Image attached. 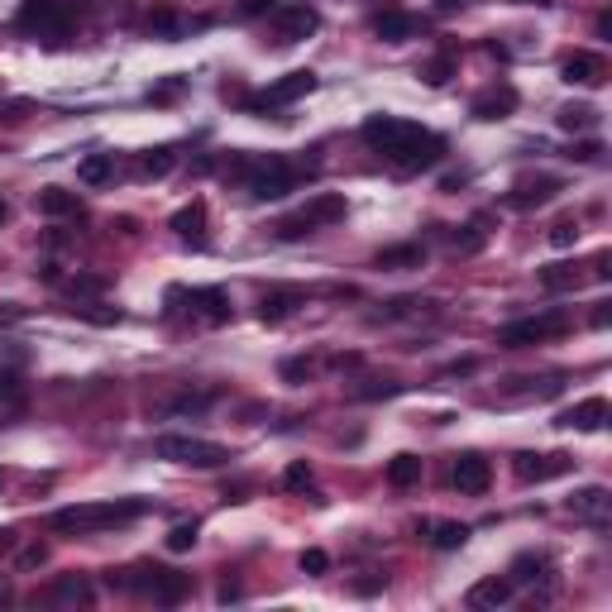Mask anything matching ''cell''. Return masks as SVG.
<instances>
[{"mask_svg":"<svg viewBox=\"0 0 612 612\" xmlns=\"http://www.w3.org/2000/svg\"><path fill=\"white\" fill-rule=\"evenodd\" d=\"M316 29H321V10L306 5V0H297V5H273V10H268V34H273L278 48L302 44Z\"/></svg>","mask_w":612,"mask_h":612,"instance_id":"cell-8","label":"cell"},{"mask_svg":"<svg viewBox=\"0 0 612 612\" xmlns=\"http://www.w3.org/2000/svg\"><path fill=\"white\" fill-rule=\"evenodd\" d=\"M311 483H316V474H311V464H306V459H297V464H287V469H283V488H287V493H306Z\"/></svg>","mask_w":612,"mask_h":612,"instance_id":"cell-37","label":"cell"},{"mask_svg":"<svg viewBox=\"0 0 612 612\" xmlns=\"http://www.w3.org/2000/svg\"><path fill=\"white\" fill-rule=\"evenodd\" d=\"M450 244H455V254H479L483 244H488V230H479V220H469V225H459L455 235H450Z\"/></svg>","mask_w":612,"mask_h":612,"instance_id":"cell-35","label":"cell"},{"mask_svg":"<svg viewBox=\"0 0 612 612\" xmlns=\"http://www.w3.org/2000/svg\"><path fill=\"white\" fill-rule=\"evenodd\" d=\"M48 565V546L44 541H29V546L15 555V569H44Z\"/></svg>","mask_w":612,"mask_h":612,"instance_id":"cell-42","label":"cell"},{"mask_svg":"<svg viewBox=\"0 0 612 612\" xmlns=\"http://www.w3.org/2000/svg\"><path fill=\"white\" fill-rule=\"evenodd\" d=\"M589 268H593V278H598V283H608V278H612V254H608V249H598Z\"/></svg>","mask_w":612,"mask_h":612,"instance_id":"cell-48","label":"cell"},{"mask_svg":"<svg viewBox=\"0 0 612 612\" xmlns=\"http://www.w3.org/2000/svg\"><path fill=\"white\" fill-rule=\"evenodd\" d=\"M216 397H220V393H211V388H206V393H177L173 402L163 407V412H168V416H197V412H206V407H211Z\"/></svg>","mask_w":612,"mask_h":612,"instance_id":"cell-32","label":"cell"},{"mask_svg":"<svg viewBox=\"0 0 612 612\" xmlns=\"http://www.w3.org/2000/svg\"><path fill=\"white\" fill-rule=\"evenodd\" d=\"M297 565H302V574H326V569H330V555L311 546V550H302V560H297Z\"/></svg>","mask_w":612,"mask_h":612,"instance_id":"cell-44","label":"cell"},{"mask_svg":"<svg viewBox=\"0 0 612 612\" xmlns=\"http://www.w3.org/2000/svg\"><path fill=\"white\" fill-rule=\"evenodd\" d=\"M364 144L373 153H383V163H393L397 173H426L445 158V139L431 130H421L416 120L402 115H369L364 120Z\"/></svg>","mask_w":612,"mask_h":612,"instance_id":"cell-1","label":"cell"},{"mask_svg":"<svg viewBox=\"0 0 612 612\" xmlns=\"http://www.w3.org/2000/svg\"><path fill=\"white\" fill-rule=\"evenodd\" d=\"M569 158H574V163H598V158H603V144H598V139H584V144L569 149Z\"/></svg>","mask_w":612,"mask_h":612,"instance_id":"cell-46","label":"cell"},{"mask_svg":"<svg viewBox=\"0 0 612 612\" xmlns=\"http://www.w3.org/2000/svg\"><path fill=\"white\" fill-rule=\"evenodd\" d=\"M168 230H173L182 244H197L201 249V244H206V201L192 197L187 206H177L173 220H168Z\"/></svg>","mask_w":612,"mask_h":612,"instance_id":"cell-20","label":"cell"},{"mask_svg":"<svg viewBox=\"0 0 612 612\" xmlns=\"http://www.w3.org/2000/svg\"><path fill=\"white\" fill-rule=\"evenodd\" d=\"M0 488H5V474H0Z\"/></svg>","mask_w":612,"mask_h":612,"instance_id":"cell-55","label":"cell"},{"mask_svg":"<svg viewBox=\"0 0 612 612\" xmlns=\"http://www.w3.org/2000/svg\"><path fill=\"white\" fill-rule=\"evenodd\" d=\"M522 5H550V0H522Z\"/></svg>","mask_w":612,"mask_h":612,"instance_id":"cell-54","label":"cell"},{"mask_svg":"<svg viewBox=\"0 0 612 612\" xmlns=\"http://www.w3.org/2000/svg\"><path fill=\"white\" fill-rule=\"evenodd\" d=\"M34 206H39V216H53V220H63V216L82 220L87 216L82 197H77V192H67V187H44V192L34 197Z\"/></svg>","mask_w":612,"mask_h":612,"instance_id":"cell-24","label":"cell"},{"mask_svg":"<svg viewBox=\"0 0 612 612\" xmlns=\"http://www.w3.org/2000/svg\"><path fill=\"white\" fill-rule=\"evenodd\" d=\"M20 34L39 39L48 48H63L77 29V0H20Z\"/></svg>","mask_w":612,"mask_h":612,"instance_id":"cell-4","label":"cell"},{"mask_svg":"<svg viewBox=\"0 0 612 612\" xmlns=\"http://www.w3.org/2000/svg\"><path fill=\"white\" fill-rule=\"evenodd\" d=\"M560 177H550V173H536V177H522L512 192H507V206L512 211H536V206H550V201L560 197Z\"/></svg>","mask_w":612,"mask_h":612,"instance_id":"cell-12","label":"cell"},{"mask_svg":"<svg viewBox=\"0 0 612 612\" xmlns=\"http://www.w3.org/2000/svg\"><path fill=\"white\" fill-rule=\"evenodd\" d=\"M48 603H53V608H91V603H96V589H91V579H82V574H58V579L48 584Z\"/></svg>","mask_w":612,"mask_h":612,"instance_id":"cell-19","label":"cell"},{"mask_svg":"<svg viewBox=\"0 0 612 612\" xmlns=\"http://www.w3.org/2000/svg\"><path fill=\"white\" fill-rule=\"evenodd\" d=\"M230 598H240V584H230V579H225V584H220V603H230Z\"/></svg>","mask_w":612,"mask_h":612,"instance_id":"cell-51","label":"cell"},{"mask_svg":"<svg viewBox=\"0 0 612 612\" xmlns=\"http://www.w3.org/2000/svg\"><path fill=\"white\" fill-rule=\"evenodd\" d=\"M560 77H565L569 87H603L608 82V58L579 48V53H569L565 63H560Z\"/></svg>","mask_w":612,"mask_h":612,"instance_id":"cell-13","label":"cell"},{"mask_svg":"<svg viewBox=\"0 0 612 612\" xmlns=\"http://www.w3.org/2000/svg\"><path fill=\"white\" fill-rule=\"evenodd\" d=\"M512 110H517V87H512V82H498V87H488V91H479V96H474L469 115L493 125V120H507Z\"/></svg>","mask_w":612,"mask_h":612,"instance_id":"cell-17","label":"cell"},{"mask_svg":"<svg viewBox=\"0 0 612 612\" xmlns=\"http://www.w3.org/2000/svg\"><path fill=\"white\" fill-rule=\"evenodd\" d=\"M273 235L292 244V240H306V235H316V230H311L302 216H287V220H278V225H273Z\"/></svg>","mask_w":612,"mask_h":612,"instance_id":"cell-41","label":"cell"},{"mask_svg":"<svg viewBox=\"0 0 612 612\" xmlns=\"http://www.w3.org/2000/svg\"><path fill=\"white\" fill-rule=\"evenodd\" d=\"M569 330V316L565 311H541V316H517V321H507L498 326V345L503 350H531V345H546L555 335H565Z\"/></svg>","mask_w":612,"mask_h":612,"instance_id":"cell-6","label":"cell"},{"mask_svg":"<svg viewBox=\"0 0 612 612\" xmlns=\"http://www.w3.org/2000/svg\"><path fill=\"white\" fill-rule=\"evenodd\" d=\"M550 244H555V249H569V244H579V220H574V216L555 220V225H550Z\"/></svg>","mask_w":612,"mask_h":612,"instance_id":"cell-39","label":"cell"},{"mask_svg":"<svg viewBox=\"0 0 612 612\" xmlns=\"http://www.w3.org/2000/svg\"><path fill=\"white\" fill-rule=\"evenodd\" d=\"M421 263H426V244H393V249L373 254V268H383V273H407V268H421Z\"/></svg>","mask_w":612,"mask_h":612,"instance_id":"cell-25","label":"cell"},{"mask_svg":"<svg viewBox=\"0 0 612 612\" xmlns=\"http://www.w3.org/2000/svg\"><path fill=\"white\" fill-rule=\"evenodd\" d=\"M421 474H426L421 455H393L388 459V483H393V488H412V483H421Z\"/></svg>","mask_w":612,"mask_h":612,"instance_id":"cell-29","label":"cell"},{"mask_svg":"<svg viewBox=\"0 0 612 612\" xmlns=\"http://www.w3.org/2000/svg\"><path fill=\"white\" fill-rule=\"evenodd\" d=\"M153 450H158V459H173V464H187V469H220L230 459L225 445L201 440V436H158Z\"/></svg>","mask_w":612,"mask_h":612,"instance_id":"cell-7","label":"cell"},{"mask_svg":"<svg viewBox=\"0 0 612 612\" xmlns=\"http://www.w3.org/2000/svg\"><path fill=\"white\" fill-rule=\"evenodd\" d=\"M402 393V383H393V378H383V383H373V388H354V397L359 402H373V397H397Z\"/></svg>","mask_w":612,"mask_h":612,"instance_id":"cell-43","label":"cell"},{"mask_svg":"<svg viewBox=\"0 0 612 612\" xmlns=\"http://www.w3.org/2000/svg\"><path fill=\"white\" fill-rule=\"evenodd\" d=\"M182 87H187V77H168L163 87H153V91H149V101H173V96H177Z\"/></svg>","mask_w":612,"mask_h":612,"instance_id":"cell-47","label":"cell"},{"mask_svg":"<svg viewBox=\"0 0 612 612\" xmlns=\"http://www.w3.org/2000/svg\"><path fill=\"white\" fill-rule=\"evenodd\" d=\"M612 321V302H598L593 306V326H608Z\"/></svg>","mask_w":612,"mask_h":612,"instance_id":"cell-49","label":"cell"},{"mask_svg":"<svg viewBox=\"0 0 612 612\" xmlns=\"http://www.w3.org/2000/svg\"><path fill=\"white\" fill-rule=\"evenodd\" d=\"M5 216H10V206H5V197H0V225H5Z\"/></svg>","mask_w":612,"mask_h":612,"instance_id":"cell-53","label":"cell"},{"mask_svg":"<svg viewBox=\"0 0 612 612\" xmlns=\"http://www.w3.org/2000/svg\"><path fill=\"white\" fill-rule=\"evenodd\" d=\"M383 589V574H378V579H359V584H354V593H378Z\"/></svg>","mask_w":612,"mask_h":612,"instance_id":"cell-50","label":"cell"},{"mask_svg":"<svg viewBox=\"0 0 612 612\" xmlns=\"http://www.w3.org/2000/svg\"><path fill=\"white\" fill-rule=\"evenodd\" d=\"M512 593H517V584H512V579L488 574V579H479V584H469L464 603H469V608H507V603H512Z\"/></svg>","mask_w":612,"mask_h":612,"instance_id":"cell-23","label":"cell"},{"mask_svg":"<svg viewBox=\"0 0 612 612\" xmlns=\"http://www.w3.org/2000/svg\"><path fill=\"white\" fill-rule=\"evenodd\" d=\"M555 120H560V130H569V134L574 130H598V110L584 106V101H579V106H565Z\"/></svg>","mask_w":612,"mask_h":612,"instance_id":"cell-33","label":"cell"},{"mask_svg":"<svg viewBox=\"0 0 612 612\" xmlns=\"http://www.w3.org/2000/svg\"><path fill=\"white\" fill-rule=\"evenodd\" d=\"M450 77H455V53H450V48L421 63V82H426V87H445Z\"/></svg>","mask_w":612,"mask_h":612,"instance_id":"cell-30","label":"cell"},{"mask_svg":"<svg viewBox=\"0 0 612 612\" xmlns=\"http://www.w3.org/2000/svg\"><path fill=\"white\" fill-rule=\"evenodd\" d=\"M569 469H574V459L560 455V450H550V455H536V450H522V455H512V474H517L522 483L565 479Z\"/></svg>","mask_w":612,"mask_h":612,"instance_id":"cell-11","label":"cell"},{"mask_svg":"<svg viewBox=\"0 0 612 612\" xmlns=\"http://www.w3.org/2000/svg\"><path fill=\"white\" fill-rule=\"evenodd\" d=\"M297 216H302L311 230H326V225H340V220L350 216V201L340 197V192H316V197L306 201Z\"/></svg>","mask_w":612,"mask_h":612,"instance_id":"cell-18","label":"cell"},{"mask_svg":"<svg viewBox=\"0 0 612 612\" xmlns=\"http://www.w3.org/2000/svg\"><path fill=\"white\" fill-rule=\"evenodd\" d=\"M297 306H306L302 287H273V292H263L259 297V321L263 326H278V321H287Z\"/></svg>","mask_w":612,"mask_h":612,"instance_id":"cell-22","label":"cell"},{"mask_svg":"<svg viewBox=\"0 0 612 612\" xmlns=\"http://www.w3.org/2000/svg\"><path fill=\"white\" fill-rule=\"evenodd\" d=\"M149 512L144 498H120V503H77V507H58L48 517V531L58 536H96V531H115V526H130Z\"/></svg>","mask_w":612,"mask_h":612,"instance_id":"cell-3","label":"cell"},{"mask_svg":"<svg viewBox=\"0 0 612 612\" xmlns=\"http://www.w3.org/2000/svg\"><path fill=\"white\" fill-rule=\"evenodd\" d=\"M440 10H455V5H464V0H436Z\"/></svg>","mask_w":612,"mask_h":612,"instance_id":"cell-52","label":"cell"},{"mask_svg":"<svg viewBox=\"0 0 612 612\" xmlns=\"http://www.w3.org/2000/svg\"><path fill=\"white\" fill-rule=\"evenodd\" d=\"M230 173L244 182V192L254 201H283L287 192H297L302 177L316 173V163H292L287 153H263V158H235Z\"/></svg>","mask_w":612,"mask_h":612,"instance_id":"cell-2","label":"cell"},{"mask_svg":"<svg viewBox=\"0 0 612 612\" xmlns=\"http://www.w3.org/2000/svg\"><path fill=\"white\" fill-rule=\"evenodd\" d=\"M67 292L72 297H96V292H106V278L101 273H77V278H67Z\"/></svg>","mask_w":612,"mask_h":612,"instance_id":"cell-38","label":"cell"},{"mask_svg":"<svg viewBox=\"0 0 612 612\" xmlns=\"http://www.w3.org/2000/svg\"><path fill=\"white\" fill-rule=\"evenodd\" d=\"M110 584H120V589H130V593H144L158 608H177V603L192 598V574L168 569V565H134L130 574H120V579L110 574Z\"/></svg>","mask_w":612,"mask_h":612,"instance_id":"cell-5","label":"cell"},{"mask_svg":"<svg viewBox=\"0 0 612 612\" xmlns=\"http://www.w3.org/2000/svg\"><path fill=\"white\" fill-rule=\"evenodd\" d=\"M608 416H612L608 397H584V402H574V407L555 416V426H565V431H603Z\"/></svg>","mask_w":612,"mask_h":612,"instance_id":"cell-15","label":"cell"},{"mask_svg":"<svg viewBox=\"0 0 612 612\" xmlns=\"http://www.w3.org/2000/svg\"><path fill=\"white\" fill-rule=\"evenodd\" d=\"M311 91H316V72H311V67H297V72L278 77L268 91H259V96H240V101L249 110H268V115H278L283 106L302 101V96H311Z\"/></svg>","mask_w":612,"mask_h":612,"instance_id":"cell-9","label":"cell"},{"mask_svg":"<svg viewBox=\"0 0 612 612\" xmlns=\"http://www.w3.org/2000/svg\"><path fill=\"white\" fill-rule=\"evenodd\" d=\"M197 541H201V522H177L173 531H168V550H173V555H187Z\"/></svg>","mask_w":612,"mask_h":612,"instance_id":"cell-36","label":"cell"},{"mask_svg":"<svg viewBox=\"0 0 612 612\" xmlns=\"http://www.w3.org/2000/svg\"><path fill=\"white\" fill-rule=\"evenodd\" d=\"M373 34L383 44H407L416 34H426V20L421 15H407V10H378L373 15Z\"/></svg>","mask_w":612,"mask_h":612,"instance_id":"cell-16","label":"cell"},{"mask_svg":"<svg viewBox=\"0 0 612 612\" xmlns=\"http://www.w3.org/2000/svg\"><path fill=\"white\" fill-rule=\"evenodd\" d=\"M512 584H550V560L546 555H517L512 560Z\"/></svg>","mask_w":612,"mask_h":612,"instance_id":"cell-27","label":"cell"},{"mask_svg":"<svg viewBox=\"0 0 612 612\" xmlns=\"http://www.w3.org/2000/svg\"><path fill=\"white\" fill-rule=\"evenodd\" d=\"M110 177H115V153H87L77 163V182H87V187H106Z\"/></svg>","mask_w":612,"mask_h":612,"instance_id":"cell-26","label":"cell"},{"mask_svg":"<svg viewBox=\"0 0 612 612\" xmlns=\"http://www.w3.org/2000/svg\"><path fill=\"white\" fill-rule=\"evenodd\" d=\"M426 531H431V546L436 550H459L469 541V526L464 522H436V526H426Z\"/></svg>","mask_w":612,"mask_h":612,"instance_id":"cell-31","label":"cell"},{"mask_svg":"<svg viewBox=\"0 0 612 612\" xmlns=\"http://www.w3.org/2000/svg\"><path fill=\"white\" fill-rule=\"evenodd\" d=\"M283 378L297 388V383H306L311 378V359H283Z\"/></svg>","mask_w":612,"mask_h":612,"instance_id":"cell-45","label":"cell"},{"mask_svg":"<svg viewBox=\"0 0 612 612\" xmlns=\"http://www.w3.org/2000/svg\"><path fill=\"white\" fill-rule=\"evenodd\" d=\"M182 29H187V24L177 20L173 10H158V15H149V34H163V39H177Z\"/></svg>","mask_w":612,"mask_h":612,"instance_id":"cell-40","label":"cell"},{"mask_svg":"<svg viewBox=\"0 0 612 612\" xmlns=\"http://www.w3.org/2000/svg\"><path fill=\"white\" fill-rule=\"evenodd\" d=\"M579 283H584L579 263H550V268H541V287L546 292H574Z\"/></svg>","mask_w":612,"mask_h":612,"instance_id":"cell-28","label":"cell"},{"mask_svg":"<svg viewBox=\"0 0 612 612\" xmlns=\"http://www.w3.org/2000/svg\"><path fill=\"white\" fill-rule=\"evenodd\" d=\"M569 512H574L579 522L603 526L608 522V512H612V493L603 488V483H589V488H579V493L569 498Z\"/></svg>","mask_w":612,"mask_h":612,"instance_id":"cell-21","label":"cell"},{"mask_svg":"<svg viewBox=\"0 0 612 612\" xmlns=\"http://www.w3.org/2000/svg\"><path fill=\"white\" fill-rule=\"evenodd\" d=\"M168 297L187 302L192 321H201V326H225V321L235 316V306H230V292H225V287H173Z\"/></svg>","mask_w":612,"mask_h":612,"instance_id":"cell-10","label":"cell"},{"mask_svg":"<svg viewBox=\"0 0 612 612\" xmlns=\"http://www.w3.org/2000/svg\"><path fill=\"white\" fill-rule=\"evenodd\" d=\"M177 168V153L173 149H149L139 158V177H168Z\"/></svg>","mask_w":612,"mask_h":612,"instance_id":"cell-34","label":"cell"},{"mask_svg":"<svg viewBox=\"0 0 612 612\" xmlns=\"http://www.w3.org/2000/svg\"><path fill=\"white\" fill-rule=\"evenodd\" d=\"M450 479H455V488L464 493V498H483V493L493 488V464L469 450V455L455 459V474H450Z\"/></svg>","mask_w":612,"mask_h":612,"instance_id":"cell-14","label":"cell"}]
</instances>
